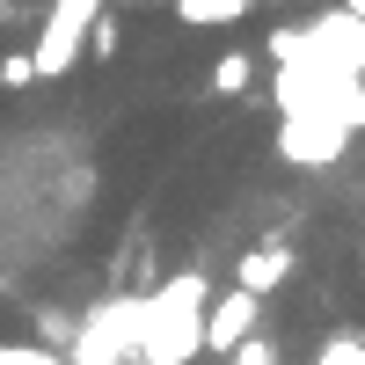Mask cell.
Returning <instances> with one entry per match:
<instances>
[{
  "label": "cell",
  "instance_id": "3",
  "mask_svg": "<svg viewBox=\"0 0 365 365\" xmlns=\"http://www.w3.org/2000/svg\"><path fill=\"white\" fill-rule=\"evenodd\" d=\"M344 146H351V132L314 117V110H299V117L278 125V161H292V168H329V161H344Z\"/></svg>",
  "mask_w": 365,
  "mask_h": 365
},
{
  "label": "cell",
  "instance_id": "7",
  "mask_svg": "<svg viewBox=\"0 0 365 365\" xmlns=\"http://www.w3.org/2000/svg\"><path fill=\"white\" fill-rule=\"evenodd\" d=\"M314 365H365V329H336V336H322Z\"/></svg>",
  "mask_w": 365,
  "mask_h": 365
},
{
  "label": "cell",
  "instance_id": "8",
  "mask_svg": "<svg viewBox=\"0 0 365 365\" xmlns=\"http://www.w3.org/2000/svg\"><path fill=\"white\" fill-rule=\"evenodd\" d=\"M212 96H249V58L227 51L220 66H212Z\"/></svg>",
  "mask_w": 365,
  "mask_h": 365
},
{
  "label": "cell",
  "instance_id": "1",
  "mask_svg": "<svg viewBox=\"0 0 365 365\" xmlns=\"http://www.w3.org/2000/svg\"><path fill=\"white\" fill-rule=\"evenodd\" d=\"M205 270H175L161 292L139 299V365H190L205 351V307H212Z\"/></svg>",
  "mask_w": 365,
  "mask_h": 365
},
{
  "label": "cell",
  "instance_id": "11",
  "mask_svg": "<svg viewBox=\"0 0 365 365\" xmlns=\"http://www.w3.org/2000/svg\"><path fill=\"white\" fill-rule=\"evenodd\" d=\"M29 81H37L29 51H8V58H0V88H29Z\"/></svg>",
  "mask_w": 365,
  "mask_h": 365
},
{
  "label": "cell",
  "instance_id": "14",
  "mask_svg": "<svg viewBox=\"0 0 365 365\" xmlns=\"http://www.w3.org/2000/svg\"><path fill=\"white\" fill-rule=\"evenodd\" d=\"M8 8H15V0H0V15H8Z\"/></svg>",
  "mask_w": 365,
  "mask_h": 365
},
{
  "label": "cell",
  "instance_id": "2",
  "mask_svg": "<svg viewBox=\"0 0 365 365\" xmlns=\"http://www.w3.org/2000/svg\"><path fill=\"white\" fill-rule=\"evenodd\" d=\"M103 8H110V0H51L37 44H29V66H37V81H66V73L81 66V51H88V22H96Z\"/></svg>",
  "mask_w": 365,
  "mask_h": 365
},
{
  "label": "cell",
  "instance_id": "4",
  "mask_svg": "<svg viewBox=\"0 0 365 365\" xmlns=\"http://www.w3.org/2000/svg\"><path fill=\"white\" fill-rule=\"evenodd\" d=\"M256 322H263V299H249V292H212V307H205V351L212 358H234L241 344L256 336Z\"/></svg>",
  "mask_w": 365,
  "mask_h": 365
},
{
  "label": "cell",
  "instance_id": "6",
  "mask_svg": "<svg viewBox=\"0 0 365 365\" xmlns=\"http://www.w3.org/2000/svg\"><path fill=\"white\" fill-rule=\"evenodd\" d=\"M256 0H175V22L182 29H227V22H241Z\"/></svg>",
  "mask_w": 365,
  "mask_h": 365
},
{
  "label": "cell",
  "instance_id": "10",
  "mask_svg": "<svg viewBox=\"0 0 365 365\" xmlns=\"http://www.w3.org/2000/svg\"><path fill=\"white\" fill-rule=\"evenodd\" d=\"M0 365H73V358H58L44 344H0Z\"/></svg>",
  "mask_w": 365,
  "mask_h": 365
},
{
  "label": "cell",
  "instance_id": "13",
  "mask_svg": "<svg viewBox=\"0 0 365 365\" xmlns=\"http://www.w3.org/2000/svg\"><path fill=\"white\" fill-rule=\"evenodd\" d=\"M344 15H351V22H365V0H344Z\"/></svg>",
  "mask_w": 365,
  "mask_h": 365
},
{
  "label": "cell",
  "instance_id": "5",
  "mask_svg": "<svg viewBox=\"0 0 365 365\" xmlns=\"http://www.w3.org/2000/svg\"><path fill=\"white\" fill-rule=\"evenodd\" d=\"M292 270H299V256H292V241H256L249 256L234 263V292H249V299H270V292H285L292 285Z\"/></svg>",
  "mask_w": 365,
  "mask_h": 365
},
{
  "label": "cell",
  "instance_id": "12",
  "mask_svg": "<svg viewBox=\"0 0 365 365\" xmlns=\"http://www.w3.org/2000/svg\"><path fill=\"white\" fill-rule=\"evenodd\" d=\"M234 365H278V351H270L263 336H249V344H241V351H234Z\"/></svg>",
  "mask_w": 365,
  "mask_h": 365
},
{
  "label": "cell",
  "instance_id": "9",
  "mask_svg": "<svg viewBox=\"0 0 365 365\" xmlns=\"http://www.w3.org/2000/svg\"><path fill=\"white\" fill-rule=\"evenodd\" d=\"M117 44H125V29H117V15L103 8L96 22H88V51H96V58H117Z\"/></svg>",
  "mask_w": 365,
  "mask_h": 365
}]
</instances>
